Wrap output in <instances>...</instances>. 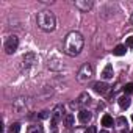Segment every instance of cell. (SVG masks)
<instances>
[{
  "label": "cell",
  "mask_w": 133,
  "mask_h": 133,
  "mask_svg": "<svg viewBox=\"0 0 133 133\" xmlns=\"http://www.w3.org/2000/svg\"><path fill=\"white\" fill-rule=\"evenodd\" d=\"M49 116H52V113H49L47 110H44V111H41V114H39V117H41V119H47Z\"/></svg>",
  "instance_id": "20"
},
{
  "label": "cell",
  "mask_w": 133,
  "mask_h": 133,
  "mask_svg": "<svg viewBox=\"0 0 133 133\" xmlns=\"http://www.w3.org/2000/svg\"><path fill=\"white\" fill-rule=\"evenodd\" d=\"M119 105H121L122 110H127V108L130 107V97H127V96L119 97Z\"/></svg>",
  "instance_id": "14"
},
{
  "label": "cell",
  "mask_w": 133,
  "mask_h": 133,
  "mask_svg": "<svg viewBox=\"0 0 133 133\" xmlns=\"http://www.w3.org/2000/svg\"><path fill=\"white\" fill-rule=\"evenodd\" d=\"M131 121H133V116H131Z\"/></svg>",
  "instance_id": "26"
},
{
  "label": "cell",
  "mask_w": 133,
  "mask_h": 133,
  "mask_svg": "<svg viewBox=\"0 0 133 133\" xmlns=\"http://www.w3.org/2000/svg\"><path fill=\"white\" fill-rule=\"evenodd\" d=\"M131 22H133V16H131Z\"/></svg>",
  "instance_id": "25"
},
{
  "label": "cell",
  "mask_w": 133,
  "mask_h": 133,
  "mask_svg": "<svg viewBox=\"0 0 133 133\" xmlns=\"http://www.w3.org/2000/svg\"><path fill=\"white\" fill-rule=\"evenodd\" d=\"M19 130H21V124H19V122H14V124L10 125L8 133H19Z\"/></svg>",
  "instance_id": "17"
},
{
  "label": "cell",
  "mask_w": 133,
  "mask_h": 133,
  "mask_svg": "<svg viewBox=\"0 0 133 133\" xmlns=\"http://www.w3.org/2000/svg\"><path fill=\"white\" fill-rule=\"evenodd\" d=\"M91 99H89V94L88 92H83V94H80V97L77 99V102L74 103V107L77 105V107H82V105H86L88 102H89Z\"/></svg>",
  "instance_id": "10"
},
{
  "label": "cell",
  "mask_w": 133,
  "mask_h": 133,
  "mask_svg": "<svg viewBox=\"0 0 133 133\" xmlns=\"http://www.w3.org/2000/svg\"><path fill=\"white\" fill-rule=\"evenodd\" d=\"M91 117H92V114H91L88 110H80V113H78V121H80V122L88 124V122L91 121Z\"/></svg>",
  "instance_id": "9"
},
{
  "label": "cell",
  "mask_w": 133,
  "mask_h": 133,
  "mask_svg": "<svg viewBox=\"0 0 133 133\" xmlns=\"http://www.w3.org/2000/svg\"><path fill=\"white\" fill-rule=\"evenodd\" d=\"M50 117H52V131L56 133V122L63 119V107H61V105H56V107L53 108Z\"/></svg>",
  "instance_id": "5"
},
{
  "label": "cell",
  "mask_w": 133,
  "mask_h": 133,
  "mask_svg": "<svg viewBox=\"0 0 133 133\" xmlns=\"http://www.w3.org/2000/svg\"><path fill=\"white\" fill-rule=\"evenodd\" d=\"M27 133H44V128H42V125H39V124H33V125L28 127Z\"/></svg>",
  "instance_id": "13"
},
{
  "label": "cell",
  "mask_w": 133,
  "mask_h": 133,
  "mask_svg": "<svg viewBox=\"0 0 133 133\" xmlns=\"http://www.w3.org/2000/svg\"><path fill=\"white\" fill-rule=\"evenodd\" d=\"M92 74H94L92 66L86 63V64H83L82 68L78 69V72H77V80H78V82H88V80L92 77Z\"/></svg>",
  "instance_id": "3"
},
{
  "label": "cell",
  "mask_w": 133,
  "mask_h": 133,
  "mask_svg": "<svg viewBox=\"0 0 133 133\" xmlns=\"http://www.w3.org/2000/svg\"><path fill=\"white\" fill-rule=\"evenodd\" d=\"M130 133H133V128H131V131H130Z\"/></svg>",
  "instance_id": "24"
},
{
  "label": "cell",
  "mask_w": 133,
  "mask_h": 133,
  "mask_svg": "<svg viewBox=\"0 0 133 133\" xmlns=\"http://www.w3.org/2000/svg\"><path fill=\"white\" fill-rule=\"evenodd\" d=\"M38 55L36 53H33V52H28V53H25L24 56H22V61H24V64L25 66H33V64H36L38 63Z\"/></svg>",
  "instance_id": "6"
},
{
  "label": "cell",
  "mask_w": 133,
  "mask_h": 133,
  "mask_svg": "<svg viewBox=\"0 0 133 133\" xmlns=\"http://www.w3.org/2000/svg\"><path fill=\"white\" fill-rule=\"evenodd\" d=\"M75 6L80 10V11H88L91 6H92V2H88V0H77V2H75Z\"/></svg>",
  "instance_id": "8"
},
{
  "label": "cell",
  "mask_w": 133,
  "mask_h": 133,
  "mask_svg": "<svg viewBox=\"0 0 133 133\" xmlns=\"http://www.w3.org/2000/svg\"><path fill=\"white\" fill-rule=\"evenodd\" d=\"M116 124H117V127H121V128H127V119L124 117V116H121V117H117L116 119Z\"/></svg>",
  "instance_id": "18"
},
{
  "label": "cell",
  "mask_w": 133,
  "mask_h": 133,
  "mask_svg": "<svg viewBox=\"0 0 133 133\" xmlns=\"http://www.w3.org/2000/svg\"><path fill=\"white\" fill-rule=\"evenodd\" d=\"M74 121H75V117H74V114H71V113L64 114V117H63V122H64L66 127H72V125H74Z\"/></svg>",
  "instance_id": "12"
},
{
  "label": "cell",
  "mask_w": 133,
  "mask_h": 133,
  "mask_svg": "<svg viewBox=\"0 0 133 133\" xmlns=\"http://www.w3.org/2000/svg\"><path fill=\"white\" fill-rule=\"evenodd\" d=\"M125 45H122V44H119V45H116L114 47V50H113V53L116 55V56H122V55H125Z\"/></svg>",
  "instance_id": "15"
},
{
  "label": "cell",
  "mask_w": 133,
  "mask_h": 133,
  "mask_svg": "<svg viewBox=\"0 0 133 133\" xmlns=\"http://www.w3.org/2000/svg\"><path fill=\"white\" fill-rule=\"evenodd\" d=\"M127 47H130V49H133V36H130V38H127Z\"/></svg>",
  "instance_id": "22"
},
{
  "label": "cell",
  "mask_w": 133,
  "mask_h": 133,
  "mask_svg": "<svg viewBox=\"0 0 133 133\" xmlns=\"http://www.w3.org/2000/svg\"><path fill=\"white\" fill-rule=\"evenodd\" d=\"M17 45H19V38L13 35V36H8V38H6L3 49H5V52H6L8 55H13V53L17 50Z\"/></svg>",
  "instance_id": "4"
},
{
  "label": "cell",
  "mask_w": 133,
  "mask_h": 133,
  "mask_svg": "<svg viewBox=\"0 0 133 133\" xmlns=\"http://www.w3.org/2000/svg\"><path fill=\"white\" fill-rule=\"evenodd\" d=\"M100 133H107V131H100Z\"/></svg>",
  "instance_id": "23"
},
{
  "label": "cell",
  "mask_w": 133,
  "mask_h": 133,
  "mask_svg": "<svg viewBox=\"0 0 133 133\" xmlns=\"http://www.w3.org/2000/svg\"><path fill=\"white\" fill-rule=\"evenodd\" d=\"M108 89H110V86H108L105 82H97V83H94V91L99 92V94H107Z\"/></svg>",
  "instance_id": "7"
},
{
  "label": "cell",
  "mask_w": 133,
  "mask_h": 133,
  "mask_svg": "<svg viewBox=\"0 0 133 133\" xmlns=\"http://www.w3.org/2000/svg\"><path fill=\"white\" fill-rule=\"evenodd\" d=\"M102 125L103 127H113V117L110 114H103L102 117Z\"/></svg>",
  "instance_id": "16"
},
{
  "label": "cell",
  "mask_w": 133,
  "mask_h": 133,
  "mask_svg": "<svg viewBox=\"0 0 133 133\" xmlns=\"http://www.w3.org/2000/svg\"><path fill=\"white\" fill-rule=\"evenodd\" d=\"M124 89H125L127 94H131V92H133V83H127V85L124 86Z\"/></svg>",
  "instance_id": "19"
},
{
  "label": "cell",
  "mask_w": 133,
  "mask_h": 133,
  "mask_svg": "<svg viewBox=\"0 0 133 133\" xmlns=\"http://www.w3.org/2000/svg\"><path fill=\"white\" fill-rule=\"evenodd\" d=\"M85 133H97V128H96L94 125H91V127H88V128H86V131H85Z\"/></svg>",
  "instance_id": "21"
},
{
  "label": "cell",
  "mask_w": 133,
  "mask_h": 133,
  "mask_svg": "<svg viewBox=\"0 0 133 133\" xmlns=\"http://www.w3.org/2000/svg\"><path fill=\"white\" fill-rule=\"evenodd\" d=\"M102 78H103V80L113 78V66H111V64H107V66H105V69L102 71Z\"/></svg>",
  "instance_id": "11"
},
{
  "label": "cell",
  "mask_w": 133,
  "mask_h": 133,
  "mask_svg": "<svg viewBox=\"0 0 133 133\" xmlns=\"http://www.w3.org/2000/svg\"><path fill=\"white\" fill-rule=\"evenodd\" d=\"M36 22H38V27H39L42 31H53L55 27H56L55 14H53L52 11H49V10H44V11L38 13Z\"/></svg>",
  "instance_id": "2"
},
{
  "label": "cell",
  "mask_w": 133,
  "mask_h": 133,
  "mask_svg": "<svg viewBox=\"0 0 133 133\" xmlns=\"http://www.w3.org/2000/svg\"><path fill=\"white\" fill-rule=\"evenodd\" d=\"M85 45V39L78 31H71L68 33V36L64 38V44H63V52L68 56H77Z\"/></svg>",
  "instance_id": "1"
}]
</instances>
